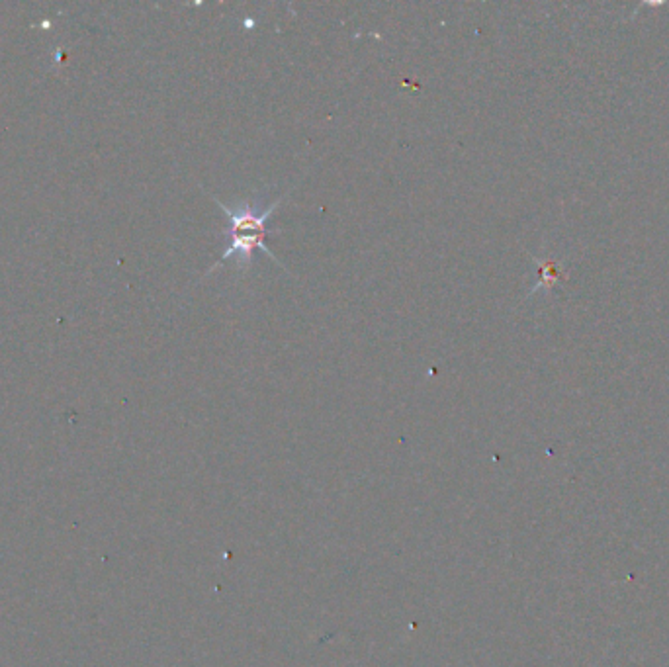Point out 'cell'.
Returning <instances> with one entry per match:
<instances>
[{
    "label": "cell",
    "mask_w": 669,
    "mask_h": 667,
    "mask_svg": "<svg viewBox=\"0 0 669 667\" xmlns=\"http://www.w3.org/2000/svg\"><path fill=\"white\" fill-rule=\"evenodd\" d=\"M284 198H286V196H282V198H278L276 202H272V206H268L267 210L261 212V214H259L251 204H247V202L239 204L237 210H231V208H227L223 202L216 200L218 208H220L223 214L229 218V235H231V243H229V247L223 251L222 259H220L214 267L210 268L206 274L214 272L216 268H220V265L225 263V261H229V259H237V263L247 270V268L251 267V263H253V255H255L257 249L265 251L267 257H270L272 261H276V263L280 265V261L274 257V253L268 251V247L265 245V239H267L268 235V220H270V216L274 214V210L280 206V202H282ZM280 267H282V265H280Z\"/></svg>",
    "instance_id": "obj_1"
}]
</instances>
